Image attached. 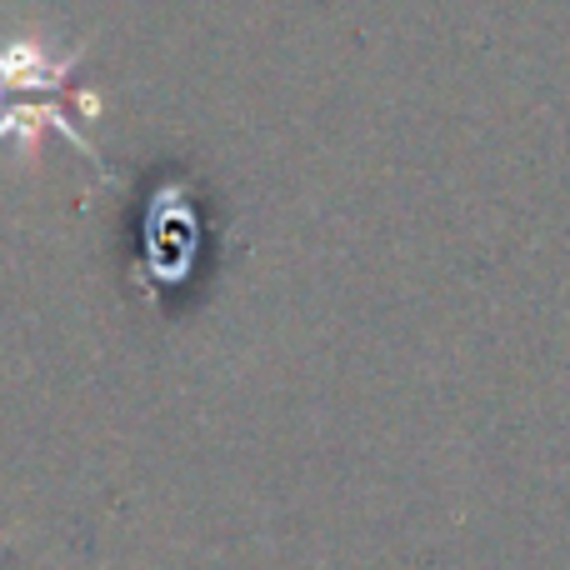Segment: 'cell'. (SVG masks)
<instances>
[{
  "label": "cell",
  "instance_id": "cell-1",
  "mask_svg": "<svg viewBox=\"0 0 570 570\" xmlns=\"http://www.w3.org/2000/svg\"><path fill=\"white\" fill-rule=\"evenodd\" d=\"M80 50L50 56L40 40H0V96L6 90H60L76 76Z\"/></svg>",
  "mask_w": 570,
  "mask_h": 570
}]
</instances>
